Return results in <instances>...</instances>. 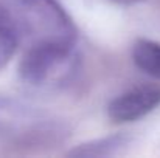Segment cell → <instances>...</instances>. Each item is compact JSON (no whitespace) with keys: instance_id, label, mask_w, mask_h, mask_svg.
<instances>
[{"instance_id":"obj_1","label":"cell","mask_w":160,"mask_h":158,"mask_svg":"<svg viewBox=\"0 0 160 158\" xmlns=\"http://www.w3.org/2000/svg\"><path fill=\"white\" fill-rule=\"evenodd\" d=\"M65 119L16 96L0 95V149L11 154H42L70 136Z\"/></svg>"},{"instance_id":"obj_2","label":"cell","mask_w":160,"mask_h":158,"mask_svg":"<svg viewBox=\"0 0 160 158\" xmlns=\"http://www.w3.org/2000/svg\"><path fill=\"white\" fill-rule=\"evenodd\" d=\"M25 50L76 47L78 30L58 0H2Z\"/></svg>"},{"instance_id":"obj_6","label":"cell","mask_w":160,"mask_h":158,"mask_svg":"<svg viewBox=\"0 0 160 158\" xmlns=\"http://www.w3.org/2000/svg\"><path fill=\"white\" fill-rule=\"evenodd\" d=\"M132 59L146 74L160 79V42L138 39L132 47Z\"/></svg>"},{"instance_id":"obj_4","label":"cell","mask_w":160,"mask_h":158,"mask_svg":"<svg viewBox=\"0 0 160 158\" xmlns=\"http://www.w3.org/2000/svg\"><path fill=\"white\" fill-rule=\"evenodd\" d=\"M157 107H160V87L156 84H140L115 96L107 105V115L110 121L124 124L145 118Z\"/></svg>"},{"instance_id":"obj_5","label":"cell","mask_w":160,"mask_h":158,"mask_svg":"<svg viewBox=\"0 0 160 158\" xmlns=\"http://www.w3.org/2000/svg\"><path fill=\"white\" fill-rule=\"evenodd\" d=\"M131 143V138L128 135H109L104 138H98L84 144H79L73 151L68 152L72 157H112L121 154Z\"/></svg>"},{"instance_id":"obj_3","label":"cell","mask_w":160,"mask_h":158,"mask_svg":"<svg viewBox=\"0 0 160 158\" xmlns=\"http://www.w3.org/2000/svg\"><path fill=\"white\" fill-rule=\"evenodd\" d=\"M78 67L76 47L25 50L19 64V79L33 92H54L72 81Z\"/></svg>"},{"instance_id":"obj_8","label":"cell","mask_w":160,"mask_h":158,"mask_svg":"<svg viewBox=\"0 0 160 158\" xmlns=\"http://www.w3.org/2000/svg\"><path fill=\"white\" fill-rule=\"evenodd\" d=\"M110 3H117V5H134V3H140L143 0H106Z\"/></svg>"},{"instance_id":"obj_7","label":"cell","mask_w":160,"mask_h":158,"mask_svg":"<svg viewBox=\"0 0 160 158\" xmlns=\"http://www.w3.org/2000/svg\"><path fill=\"white\" fill-rule=\"evenodd\" d=\"M19 47V37L14 25L0 3V70L6 67Z\"/></svg>"}]
</instances>
